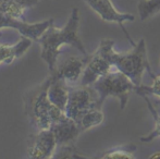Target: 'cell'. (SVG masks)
Listing matches in <instances>:
<instances>
[{
    "mask_svg": "<svg viewBox=\"0 0 160 159\" xmlns=\"http://www.w3.org/2000/svg\"><path fill=\"white\" fill-rule=\"evenodd\" d=\"M103 119H105V116L101 111V108H96L87 111L85 115H83L80 118V120L76 123L78 124L82 131H86V130H89L92 127L101 124Z\"/></svg>",
    "mask_w": 160,
    "mask_h": 159,
    "instance_id": "cell-15",
    "label": "cell"
},
{
    "mask_svg": "<svg viewBox=\"0 0 160 159\" xmlns=\"http://www.w3.org/2000/svg\"><path fill=\"white\" fill-rule=\"evenodd\" d=\"M80 26V12L78 8L72 9L69 21L62 28H57L55 25H50L46 32L39 37L38 42L42 46L40 57L48 66V69L52 72L57 67L58 56L60 48L63 45H71L80 50L84 56H87L86 49L78 36Z\"/></svg>",
    "mask_w": 160,
    "mask_h": 159,
    "instance_id": "cell-1",
    "label": "cell"
},
{
    "mask_svg": "<svg viewBox=\"0 0 160 159\" xmlns=\"http://www.w3.org/2000/svg\"><path fill=\"white\" fill-rule=\"evenodd\" d=\"M136 146L135 145H123V146H117L109 149L108 152L103 153L99 158L102 159H134Z\"/></svg>",
    "mask_w": 160,
    "mask_h": 159,
    "instance_id": "cell-17",
    "label": "cell"
},
{
    "mask_svg": "<svg viewBox=\"0 0 160 159\" xmlns=\"http://www.w3.org/2000/svg\"><path fill=\"white\" fill-rule=\"evenodd\" d=\"M137 9L141 20L145 21L160 11V0H141Z\"/></svg>",
    "mask_w": 160,
    "mask_h": 159,
    "instance_id": "cell-18",
    "label": "cell"
},
{
    "mask_svg": "<svg viewBox=\"0 0 160 159\" xmlns=\"http://www.w3.org/2000/svg\"><path fill=\"white\" fill-rule=\"evenodd\" d=\"M88 56L85 58L70 57L65 59L63 62L56 67L55 71L51 72V77L53 80H62L69 85V83H76L82 79L83 72L86 67Z\"/></svg>",
    "mask_w": 160,
    "mask_h": 159,
    "instance_id": "cell-9",
    "label": "cell"
},
{
    "mask_svg": "<svg viewBox=\"0 0 160 159\" xmlns=\"http://www.w3.org/2000/svg\"><path fill=\"white\" fill-rule=\"evenodd\" d=\"M51 77L25 95V111L32 125L37 130L50 129L56 122L63 119V110L53 105L48 98Z\"/></svg>",
    "mask_w": 160,
    "mask_h": 159,
    "instance_id": "cell-3",
    "label": "cell"
},
{
    "mask_svg": "<svg viewBox=\"0 0 160 159\" xmlns=\"http://www.w3.org/2000/svg\"><path fill=\"white\" fill-rule=\"evenodd\" d=\"M99 96L92 85H80L78 87L70 86L69 98L64 113L68 118L78 122L80 118L92 109L101 108Z\"/></svg>",
    "mask_w": 160,
    "mask_h": 159,
    "instance_id": "cell-5",
    "label": "cell"
},
{
    "mask_svg": "<svg viewBox=\"0 0 160 159\" xmlns=\"http://www.w3.org/2000/svg\"><path fill=\"white\" fill-rule=\"evenodd\" d=\"M53 24V19H49L46 21L38 22V23H26L17 19L14 17H11L6 13L0 12V30L1 28H15L22 36H25L31 38L34 42H38L39 37L46 32V30L50 25Z\"/></svg>",
    "mask_w": 160,
    "mask_h": 159,
    "instance_id": "cell-8",
    "label": "cell"
},
{
    "mask_svg": "<svg viewBox=\"0 0 160 159\" xmlns=\"http://www.w3.org/2000/svg\"><path fill=\"white\" fill-rule=\"evenodd\" d=\"M84 1L92 10H94L100 17L101 20H103L105 22H116V23H118L119 26L124 32L130 44L133 47L136 45L134 42V40L131 38L127 28L123 25L124 22L134 21V15L130 14V13H122L120 11H118L116 9V7H114V4L111 2V0H84Z\"/></svg>",
    "mask_w": 160,
    "mask_h": 159,
    "instance_id": "cell-7",
    "label": "cell"
},
{
    "mask_svg": "<svg viewBox=\"0 0 160 159\" xmlns=\"http://www.w3.org/2000/svg\"><path fill=\"white\" fill-rule=\"evenodd\" d=\"M112 68L113 67L111 66V63L100 52L96 50L93 55L88 56L80 85H84V86L93 85L99 77L110 72Z\"/></svg>",
    "mask_w": 160,
    "mask_h": 159,
    "instance_id": "cell-10",
    "label": "cell"
},
{
    "mask_svg": "<svg viewBox=\"0 0 160 159\" xmlns=\"http://www.w3.org/2000/svg\"><path fill=\"white\" fill-rule=\"evenodd\" d=\"M50 129H52L56 135L58 147L68 144H73L78 136L83 132L78 123L74 120L68 118L67 116L63 119L56 122Z\"/></svg>",
    "mask_w": 160,
    "mask_h": 159,
    "instance_id": "cell-11",
    "label": "cell"
},
{
    "mask_svg": "<svg viewBox=\"0 0 160 159\" xmlns=\"http://www.w3.org/2000/svg\"><path fill=\"white\" fill-rule=\"evenodd\" d=\"M32 42V39L25 36H22L15 45H6L0 42V64L12 63L15 59L26 52Z\"/></svg>",
    "mask_w": 160,
    "mask_h": 159,
    "instance_id": "cell-12",
    "label": "cell"
},
{
    "mask_svg": "<svg viewBox=\"0 0 160 159\" xmlns=\"http://www.w3.org/2000/svg\"><path fill=\"white\" fill-rule=\"evenodd\" d=\"M57 148V138L52 129L38 130L28 141V157L31 159L52 158Z\"/></svg>",
    "mask_w": 160,
    "mask_h": 159,
    "instance_id": "cell-6",
    "label": "cell"
},
{
    "mask_svg": "<svg viewBox=\"0 0 160 159\" xmlns=\"http://www.w3.org/2000/svg\"><path fill=\"white\" fill-rule=\"evenodd\" d=\"M114 42L112 39H102L97 48L114 69L121 71L133 81L136 86L142 84V77L145 71L150 74L152 79L156 75L150 69V64L147 58V48L145 39L141 38L128 52H118L113 48Z\"/></svg>",
    "mask_w": 160,
    "mask_h": 159,
    "instance_id": "cell-2",
    "label": "cell"
},
{
    "mask_svg": "<svg viewBox=\"0 0 160 159\" xmlns=\"http://www.w3.org/2000/svg\"><path fill=\"white\" fill-rule=\"evenodd\" d=\"M51 77V75H50ZM70 86L62 80H53L51 77V83L48 88V98L53 105L64 111L69 98Z\"/></svg>",
    "mask_w": 160,
    "mask_h": 159,
    "instance_id": "cell-13",
    "label": "cell"
},
{
    "mask_svg": "<svg viewBox=\"0 0 160 159\" xmlns=\"http://www.w3.org/2000/svg\"><path fill=\"white\" fill-rule=\"evenodd\" d=\"M152 80H154V83L152 86L141 84L138 86H135L134 92L142 97H146V96L148 97L150 95H155L160 98V75H156Z\"/></svg>",
    "mask_w": 160,
    "mask_h": 159,
    "instance_id": "cell-19",
    "label": "cell"
},
{
    "mask_svg": "<svg viewBox=\"0 0 160 159\" xmlns=\"http://www.w3.org/2000/svg\"><path fill=\"white\" fill-rule=\"evenodd\" d=\"M144 99L146 100V102H147V106H148V109H149V111L152 112V117H154L155 119V129L152 132H150L148 135L146 136H142L141 137V142H144V143H148V142H152V140H155L156 137H160V113L158 111L155 109V107L152 106V104L150 102L149 98L146 96V97H143ZM148 158H160V153H155L152 154V156H149Z\"/></svg>",
    "mask_w": 160,
    "mask_h": 159,
    "instance_id": "cell-16",
    "label": "cell"
},
{
    "mask_svg": "<svg viewBox=\"0 0 160 159\" xmlns=\"http://www.w3.org/2000/svg\"><path fill=\"white\" fill-rule=\"evenodd\" d=\"M38 2L39 0H0V12L21 20L24 12Z\"/></svg>",
    "mask_w": 160,
    "mask_h": 159,
    "instance_id": "cell-14",
    "label": "cell"
},
{
    "mask_svg": "<svg viewBox=\"0 0 160 159\" xmlns=\"http://www.w3.org/2000/svg\"><path fill=\"white\" fill-rule=\"evenodd\" d=\"M92 86L96 89L101 105L108 97H117L120 100L121 110H123L127 106L128 96L134 92L136 85L128 75L112 68L110 72L99 77Z\"/></svg>",
    "mask_w": 160,
    "mask_h": 159,
    "instance_id": "cell-4",
    "label": "cell"
}]
</instances>
